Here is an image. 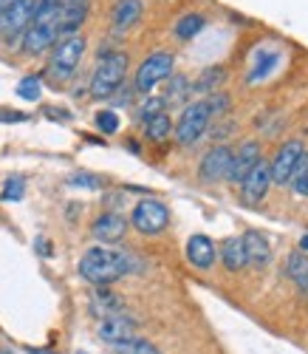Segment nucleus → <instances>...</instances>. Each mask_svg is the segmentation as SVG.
Here are the masks:
<instances>
[{"label":"nucleus","instance_id":"1","mask_svg":"<svg viewBox=\"0 0 308 354\" xmlns=\"http://www.w3.org/2000/svg\"><path fill=\"white\" fill-rule=\"evenodd\" d=\"M131 270H133L131 258L125 252H119V250H110V247H90L79 258V275L88 283H94V286L116 283L122 275H128Z\"/></svg>","mask_w":308,"mask_h":354},{"label":"nucleus","instance_id":"2","mask_svg":"<svg viewBox=\"0 0 308 354\" xmlns=\"http://www.w3.org/2000/svg\"><path fill=\"white\" fill-rule=\"evenodd\" d=\"M125 77H128V54L125 51L105 54L94 77H90V97H97V100L113 97L122 88V82H125Z\"/></svg>","mask_w":308,"mask_h":354},{"label":"nucleus","instance_id":"3","mask_svg":"<svg viewBox=\"0 0 308 354\" xmlns=\"http://www.w3.org/2000/svg\"><path fill=\"white\" fill-rule=\"evenodd\" d=\"M85 37L77 32V35H68L63 37L54 51H51V60H48V74L54 80H68L77 68H79V60H82V54H85Z\"/></svg>","mask_w":308,"mask_h":354},{"label":"nucleus","instance_id":"4","mask_svg":"<svg viewBox=\"0 0 308 354\" xmlns=\"http://www.w3.org/2000/svg\"><path fill=\"white\" fill-rule=\"evenodd\" d=\"M209 122H212V116H209L206 100H198V102H190L187 108L181 111L178 122L173 125V133H175L178 145H193L206 133Z\"/></svg>","mask_w":308,"mask_h":354},{"label":"nucleus","instance_id":"5","mask_svg":"<svg viewBox=\"0 0 308 354\" xmlns=\"http://www.w3.org/2000/svg\"><path fill=\"white\" fill-rule=\"evenodd\" d=\"M173 66H175V57L170 51H156L150 54L147 60L139 66L136 71V80H133V88L139 94H150L156 85H162L164 80L173 77Z\"/></svg>","mask_w":308,"mask_h":354},{"label":"nucleus","instance_id":"6","mask_svg":"<svg viewBox=\"0 0 308 354\" xmlns=\"http://www.w3.org/2000/svg\"><path fill=\"white\" fill-rule=\"evenodd\" d=\"M131 224L142 235H156V232H162L170 224V210L164 207L162 201H156V198H144V201H139L133 207Z\"/></svg>","mask_w":308,"mask_h":354},{"label":"nucleus","instance_id":"7","mask_svg":"<svg viewBox=\"0 0 308 354\" xmlns=\"http://www.w3.org/2000/svg\"><path fill=\"white\" fill-rule=\"evenodd\" d=\"M305 153V145L302 139H289L277 147L274 159L269 162V173H271V185H289L291 182V173L300 162V156Z\"/></svg>","mask_w":308,"mask_h":354},{"label":"nucleus","instance_id":"8","mask_svg":"<svg viewBox=\"0 0 308 354\" xmlns=\"http://www.w3.org/2000/svg\"><path fill=\"white\" fill-rule=\"evenodd\" d=\"M35 9H37V0H17V3L0 12V40H12L23 35L35 20Z\"/></svg>","mask_w":308,"mask_h":354},{"label":"nucleus","instance_id":"9","mask_svg":"<svg viewBox=\"0 0 308 354\" xmlns=\"http://www.w3.org/2000/svg\"><path fill=\"white\" fill-rule=\"evenodd\" d=\"M229 165H232V147H227V145H215L212 151L204 153V159H201V165H198L201 182H206V185L224 182V179H227V173H229Z\"/></svg>","mask_w":308,"mask_h":354},{"label":"nucleus","instance_id":"10","mask_svg":"<svg viewBox=\"0 0 308 354\" xmlns=\"http://www.w3.org/2000/svg\"><path fill=\"white\" fill-rule=\"evenodd\" d=\"M88 12H90V0H59V9H57V32H59V37L77 35L79 26L88 17Z\"/></svg>","mask_w":308,"mask_h":354},{"label":"nucleus","instance_id":"11","mask_svg":"<svg viewBox=\"0 0 308 354\" xmlns=\"http://www.w3.org/2000/svg\"><path fill=\"white\" fill-rule=\"evenodd\" d=\"M260 159H263V156H260V142H255V139L243 142L238 151H232V165H229V173H227V182L240 185Z\"/></svg>","mask_w":308,"mask_h":354},{"label":"nucleus","instance_id":"12","mask_svg":"<svg viewBox=\"0 0 308 354\" xmlns=\"http://www.w3.org/2000/svg\"><path fill=\"white\" fill-rule=\"evenodd\" d=\"M136 329H139V326H136V320H133V317H128V315H113V317L99 320L97 335H99L102 343L116 346V343H128V340H133V337H136Z\"/></svg>","mask_w":308,"mask_h":354},{"label":"nucleus","instance_id":"13","mask_svg":"<svg viewBox=\"0 0 308 354\" xmlns=\"http://www.w3.org/2000/svg\"><path fill=\"white\" fill-rule=\"evenodd\" d=\"M269 187H271V173H269V162H258L252 170H249V176L240 182V196H243V204H258V201H263V196L269 193Z\"/></svg>","mask_w":308,"mask_h":354},{"label":"nucleus","instance_id":"14","mask_svg":"<svg viewBox=\"0 0 308 354\" xmlns=\"http://www.w3.org/2000/svg\"><path fill=\"white\" fill-rule=\"evenodd\" d=\"M57 23H32L23 32V51L26 54H43L46 48L57 46Z\"/></svg>","mask_w":308,"mask_h":354},{"label":"nucleus","instance_id":"15","mask_svg":"<svg viewBox=\"0 0 308 354\" xmlns=\"http://www.w3.org/2000/svg\"><path fill=\"white\" fill-rule=\"evenodd\" d=\"M90 232H94V239L102 244H116V241L125 239L128 218L119 216V213H102L94 224H90Z\"/></svg>","mask_w":308,"mask_h":354},{"label":"nucleus","instance_id":"16","mask_svg":"<svg viewBox=\"0 0 308 354\" xmlns=\"http://www.w3.org/2000/svg\"><path fill=\"white\" fill-rule=\"evenodd\" d=\"M243 239V250H246V267H255V270H263L269 267L271 261V244L263 232L258 230H249L246 235H240Z\"/></svg>","mask_w":308,"mask_h":354},{"label":"nucleus","instance_id":"17","mask_svg":"<svg viewBox=\"0 0 308 354\" xmlns=\"http://www.w3.org/2000/svg\"><path fill=\"white\" fill-rule=\"evenodd\" d=\"M215 255H218V250H215V241L209 239V235H190L187 241V258L195 270H209L215 263Z\"/></svg>","mask_w":308,"mask_h":354},{"label":"nucleus","instance_id":"18","mask_svg":"<svg viewBox=\"0 0 308 354\" xmlns=\"http://www.w3.org/2000/svg\"><path fill=\"white\" fill-rule=\"evenodd\" d=\"M142 12H144L142 0H116L113 12H110V23H113V28H119V32H125V28H131L142 20Z\"/></svg>","mask_w":308,"mask_h":354},{"label":"nucleus","instance_id":"19","mask_svg":"<svg viewBox=\"0 0 308 354\" xmlns=\"http://www.w3.org/2000/svg\"><path fill=\"white\" fill-rule=\"evenodd\" d=\"M90 312L99 315L102 320L105 317H113V315H125V304H122V298H116L113 292H108L105 286L94 295V301H90Z\"/></svg>","mask_w":308,"mask_h":354},{"label":"nucleus","instance_id":"20","mask_svg":"<svg viewBox=\"0 0 308 354\" xmlns=\"http://www.w3.org/2000/svg\"><path fill=\"white\" fill-rule=\"evenodd\" d=\"M286 275L294 281V286H297L300 292L308 295V255H305L302 250H297V252L289 255V261H286Z\"/></svg>","mask_w":308,"mask_h":354},{"label":"nucleus","instance_id":"21","mask_svg":"<svg viewBox=\"0 0 308 354\" xmlns=\"http://www.w3.org/2000/svg\"><path fill=\"white\" fill-rule=\"evenodd\" d=\"M221 261L229 272H240L246 267V250H243V239H227L221 247Z\"/></svg>","mask_w":308,"mask_h":354},{"label":"nucleus","instance_id":"22","mask_svg":"<svg viewBox=\"0 0 308 354\" xmlns=\"http://www.w3.org/2000/svg\"><path fill=\"white\" fill-rule=\"evenodd\" d=\"M224 82H227V68H224V66H209V68H204L201 77L195 80L193 91H198V94H215Z\"/></svg>","mask_w":308,"mask_h":354},{"label":"nucleus","instance_id":"23","mask_svg":"<svg viewBox=\"0 0 308 354\" xmlns=\"http://www.w3.org/2000/svg\"><path fill=\"white\" fill-rule=\"evenodd\" d=\"M206 26V17L204 15H198V12H190V15H181L178 20H175V37L178 40H193V37H198V32Z\"/></svg>","mask_w":308,"mask_h":354},{"label":"nucleus","instance_id":"24","mask_svg":"<svg viewBox=\"0 0 308 354\" xmlns=\"http://www.w3.org/2000/svg\"><path fill=\"white\" fill-rule=\"evenodd\" d=\"M170 133H173V120H170L164 111L156 113V116H150V120L144 122V136L150 142H164Z\"/></svg>","mask_w":308,"mask_h":354},{"label":"nucleus","instance_id":"25","mask_svg":"<svg viewBox=\"0 0 308 354\" xmlns=\"http://www.w3.org/2000/svg\"><path fill=\"white\" fill-rule=\"evenodd\" d=\"M193 91V85H190V80L187 77H170V88H167V94L162 97L164 100V105L170 102V105H178V102H184L187 100V94Z\"/></svg>","mask_w":308,"mask_h":354},{"label":"nucleus","instance_id":"26","mask_svg":"<svg viewBox=\"0 0 308 354\" xmlns=\"http://www.w3.org/2000/svg\"><path fill=\"white\" fill-rule=\"evenodd\" d=\"M277 63H280V54H263V63L258 60V63H255V68H252V74H249V85L263 82V80L277 68Z\"/></svg>","mask_w":308,"mask_h":354},{"label":"nucleus","instance_id":"27","mask_svg":"<svg viewBox=\"0 0 308 354\" xmlns=\"http://www.w3.org/2000/svg\"><path fill=\"white\" fill-rule=\"evenodd\" d=\"M110 348H113V354H159L156 346L147 343V340H139V337H133L128 343H116Z\"/></svg>","mask_w":308,"mask_h":354},{"label":"nucleus","instance_id":"28","mask_svg":"<svg viewBox=\"0 0 308 354\" xmlns=\"http://www.w3.org/2000/svg\"><path fill=\"white\" fill-rule=\"evenodd\" d=\"M40 94H43V85H40L37 77H26V80H20V85H17V97H23V100H28V102H35V100H40Z\"/></svg>","mask_w":308,"mask_h":354},{"label":"nucleus","instance_id":"29","mask_svg":"<svg viewBox=\"0 0 308 354\" xmlns=\"http://www.w3.org/2000/svg\"><path fill=\"white\" fill-rule=\"evenodd\" d=\"M229 94H224V91H215V94H209L206 97V108H209V116L212 120H218L221 113H227L229 111Z\"/></svg>","mask_w":308,"mask_h":354},{"label":"nucleus","instance_id":"30","mask_svg":"<svg viewBox=\"0 0 308 354\" xmlns=\"http://www.w3.org/2000/svg\"><path fill=\"white\" fill-rule=\"evenodd\" d=\"M23 196H26V182L20 176H12V179L3 185V190H0V198L3 201H20Z\"/></svg>","mask_w":308,"mask_h":354},{"label":"nucleus","instance_id":"31","mask_svg":"<svg viewBox=\"0 0 308 354\" xmlns=\"http://www.w3.org/2000/svg\"><path fill=\"white\" fill-rule=\"evenodd\" d=\"M97 128L102 133H116L119 131V113L116 111H99L97 113Z\"/></svg>","mask_w":308,"mask_h":354},{"label":"nucleus","instance_id":"32","mask_svg":"<svg viewBox=\"0 0 308 354\" xmlns=\"http://www.w3.org/2000/svg\"><path fill=\"white\" fill-rule=\"evenodd\" d=\"M162 111H164V100H162V97H150V100L139 108V120L147 122L150 116H156V113H162Z\"/></svg>","mask_w":308,"mask_h":354},{"label":"nucleus","instance_id":"33","mask_svg":"<svg viewBox=\"0 0 308 354\" xmlns=\"http://www.w3.org/2000/svg\"><path fill=\"white\" fill-rule=\"evenodd\" d=\"M68 185H71V187H90V190L102 187V182L97 179V176H90V173H77V176H71Z\"/></svg>","mask_w":308,"mask_h":354},{"label":"nucleus","instance_id":"34","mask_svg":"<svg viewBox=\"0 0 308 354\" xmlns=\"http://www.w3.org/2000/svg\"><path fill=\"white\" fill-rule=\"evenodd\" d=\"M289 185H291L294 196H302V198H308V173H294Z\"/></svg>","mask_w":308,"mask_h":354},{"label":"nucleus","instance_id":"35","mask_svg":"<svg viewBox=\"0 0 308 354\" xmlns=\"http://www.w3.org/2000/svg\"><path fill=\"white\" fill-rule=\"evenodd\" d=\"M26 113H15V111H0V122H23Z\"/></svg>","mask_w":308,"mask_h":354},{"label":"nucleus","instance_id":"36","mask_svg":"<svg viewBox=\"0 0 308 354\" xmlns=\"http://www.w3.org/2000/svg\"><path fill=\"white\" fill-rule=\"evenodd\" d=\"M12 3H17V0H0V12H3V9H9Z\"/></svg>","mask_w":308,"mask_h":354},{"label":"nucleus","instance_id":"37","mask_svg":"<svg viewBox=\"0 0 308 354\" xmlns=\"http://www.w3.org/2000/svg\"><path fill=\"white\" fill-rule=\"evenodd\" d=\"M300 250H302V252H308V232L302 235V241H300Z\"/></svg>","mask_w":308,"mask_h":354},{"label":"nucleus","instance_id":"38","mask_svg":"<svg viewBox=\"0 0 308 354\" xmlns=\"http://www.w3.org/2000/svg\"><path fill=\"white\" fill-rule=\"evenodd\" d=\"M77 354H85V351H77Z\"/></svg>","mask_w":308,"mask_h":354}]
</instances>
